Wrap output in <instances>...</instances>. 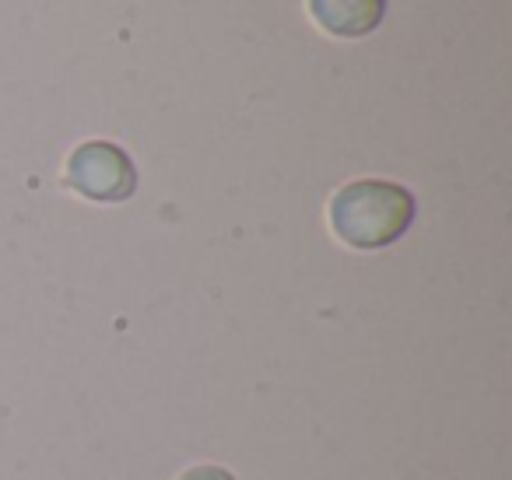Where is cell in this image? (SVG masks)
Wrapping results in <instances>:
<instances>
[{"label": "cell", "mask_w": 512, "mask_h": 480, "mask_svg": "<svg viewBox=\"0 0 512 480\" xmlns=\"http://www.w3.org/2000/svg\"><path fill=\"white\" fill-rule=\"evenodd\" d=\"M67 183L88 200L120 204L137 190V169L123 148L109 141H88L74 148L67 162Z\"/></svg>", "instance_id": "2"}, {"label": "cell", "mask_w": 512, "mask_h": 480, "mask_svg": "<svg viewBox=\"0 0 512 480\" xmlns=\"http://www.w3.org/2000/svg\"><path fill=\"white\" fill-rule=\"evenodd\" d=\"M316 25L330 36L358 39L369 36L386 15V0H309Z\"/></svg>", "instance_id": "3"}, {"label": "cell", "mask_w": 512, "mask_h": 480, "mask_svg": "<svg viewBox=\"0 0 512 480\" xmlns=\"http://www.w3.org/2000/svg\"><path fill=\"white\" fill-rule=\"evenodd\" d=\"M414 221V197L386 179H358L330 200V225L337 239L355 249H383L397 242Z\"/></svg>", "instance_id": "1"}, {"label": "cell", "mask_w": 512, "mask_h": 480, "mask_svg": "<svg viewBox=\"0 0 512 480\" xmlns=\"http://www.w3.org/2000/svg\"><path fill=\"white\" fill-rule=\"evenodd\" d=\"M179 480H235V477L228 470H221V466H193Z\"/></svg>", "instance_id": "4"}]
</instances>
